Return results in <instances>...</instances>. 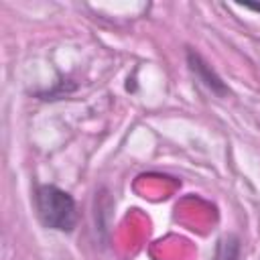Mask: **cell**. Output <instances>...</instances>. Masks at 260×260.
<instances>
[{
    "label": "cell",
    "instance_id": "1",
    "mask_svg": "<svg viewBox=\"0 0 260 260\" xmlns=\"http://www.w3.org/2000/svg\"><path fill=\"white\" fill-rule=\"evenodd\" d=\"M35 207L43 225L57 232H71L77 223V207L73 197L55 187V185H39L35 191Z\"/></svg>",
    "mask_w": 260,
    "mask_h": 260
},
{
    "label": "cell",
    "instance_id": "2",
    "mask_svg": "<svg viewBox=\"0 0 260 260\" xmlns=\"http://www.w3.org/2000/svg\"><path fill=\"white\" fill-rule=\"evenodd\" d=\"M189 67H191V71L211 89V91H217V93H225V85H223V81L213 73V69H209V65L197 55V53H193V51H189Z\"/></svg>",
    "mask_w": 260,
    "mask_h": 260
},
{
    "label": "cell",
    "instance_id": "3",
    "mask_svg": "<svg viewBox=\"0 0 260 260\" xmlns=\"http://www.w3.org/2000/svg\"><path fill=\"white\" fill-rule=\"evenodd\" d=\"M213 260H240V240L236 236H225L217 242Z\"/></svg>",
    "mask_w": 260,
    "mask_h": 260
}]
</instances>
